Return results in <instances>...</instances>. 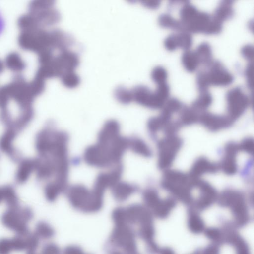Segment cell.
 I'll return each instance as SVG.
<instances>
[{
    "label": "cell",
    "mask_w": 254,
    "mask_h": 254,
    "mask_svg": "<svg viewBox=\"0 0 254 254\" xmlns=\"http://www.w3.org/2000/svg\"><path fill=\"white\" fill-rule=\"evenodd\" d=\"M206 71L209 85L226 86L233 81V76L219 61H212Z\"/></svg>",
    "instance_id": "obj_7"
},
{
    "label": "cell",
    "mask_w": 254,
    "mask_h": 254,
    "mask_svg": "<svg viewBox=\"0 0 254 254\" xmlns=\"http://www.w3.org/2000/svg\"><path fill=\"white\" fill-rule=\"evenodd\" d=\"M164 44L168 50H175L178 47L176 34H171L166 37L164 40Z\"/></svg>",
    "instance_id": "obj_39"
},
{
    "label": "cell",
    "mask_w": 254,
    "mask_h": 254,
    "mask_svg": "<svg viewBox=\"0 0 254 254\" xmlns=\"http://www.w3.org/2000/svg\"><path fill=\"white\" fill-rule=\"evenodd\" d=\"M198 12L199 11L193 4L185 1L179 13L183 31H185L186 27L194 20Z\"/></svg>",
    "instance_id": "obj_20"
},
{
    "label": "cell",
    "mask_w": 254,
    "mask_h": 254,
    "mask_svg": "<svg viewBox=\"0 0 254 254\" xmlns=\"http://www.w3.org/2000/svg\"><path fill=\"white\" fill-rule=\"evenodd\" d=\"M133 101L137 103L152 109L162 108L165 101L161 99L155 92L144 85H137L131 90Z\"/></svg>",
    "instance_id": "obj_6"
},
{
    "label": "cell",
    "mask_w": 254,
    "mask_h": 254,
    "mask_svg": "<svg viewBox=\"0 0 254 254\" xmlns=\"http://www.w3.org/2000/svg\"><path fill=\"white\" fill-rule=\"evenodd\" d=\"M245 75L248 87L252 90L254 85V64L253 62H250L247 64L245 70Z\"/></svg>",
    "instance_id": "obj_37"
},
{
    "label": "cell",
    "mask_w": 254,
    "mask_h": 254,
    "mask_svg": "<svg viewBox=\"0 0 254 254\" xmlns=\"http://www.w3.org/2000/svg\"><path fill=\"white\" fill-rule=\"evenodd\" d=\"M181 101L178 99L172 97L168 98L162 107V113L172 117L176 113H179L183 107Z\"/></svg>",
    "instance_id": "obj_26"
},
{
    "label": "cell",
    "mask_w": 254,
    "mask_h": 254,
    "mask_svg": "<svg viewBox=\"0 0 254 254\" xmlns=\"http://www.w3.org/2000/svg\"><path fill=\"white\" fill-rule=\"evenodd\" d=\"M34 233L39 239L47 238L50 236V229L45 223L40 222L37 224Z\"/></svg>",
    "instance_id": "obj_36"
},
{
    "label": "cell",
    "mask_w": 254,
    "mask_h": 254,
    "mask_svg": "<svg viewBox=\"0 0 254 254\" xmlns=\"http://www.w3.org/2000/svg\"><path fill=\"white\" fill-rule=\"evenodd\" d=\"M26 251L35 252L39 245V238L34 233L28 232L25 235Z\"/></svg>",
    "instance_id": "obj_31"
},
{
    "label": "cell",
    "mask_w": 254,
    "mask_h": 254,
    "mask_svg": "<svg viewBox=\"0 0 254 254\" xmlns=\"http://www.w3.org/2000/svg\"><path fill=\"white\" fill-rule=\"evenodd\" d=\"M212 96L207 90L200 91L199 95L192 104V107L199 112L206 111L211 105Z\"/></svg>",
    "instance_id": "obj_21"
},
{
    "label": "cell",
    "mask_w": 254,
    "mask_h": 254,
    "mask_svg": "<svg viewBox=\"0 0 254 254\" xmlns=\"http://www.w3.org/2000/svg\"><path fill=\"white\" fill-rule=\"evenodd\" d=\"M83 159L88 165L95 167L108 168L114 165L109 146L99 143L85 149Z\"/></svg>",
    "instance_id": "obj_4"
},
{
    "label": "cell",
    "mask_w": 254,
    "mask_h": 254,
    "mask_svg": "<svg viewBox=\"0 0 254 254\" xmlns=\"http://www.w3.org/2000/svg\"><path fill=\"white\" fill-rule=\"evenodd\" d=\"M61 79L64 85L69 88L77 87L80 82L79 76L74 71H64L61 75Z\"/></svg>",
    "instance_id": "obj_27"
},
{
    "label": "cell",
    "mask_w": 254,
    "mask_h": 254,
    "mask_svg": "<svg viewBox=\"0 0 254 254\" xmlns=\"http://www.w3.org/2000/svg\"><path fill=\"white\" fill-rule=\"evenodd\" d=\"M198 179L182 171L169 169L164 171L161 184L163 189L175 197L189 200Z\"/></svg>",
    "instance_id": "obj_1"
},
{
    "label": "cell",
    "mask_w": 254,
    "mask_h": 254,
    "mask_svg": "<svg viewBox=\"0 0 254 254\" xmlns=\"http://www.w3.org/2000/svg\"><path fill=\"white\" fill-rule=\"evenodd\" d=\"M178 47L185 50H189L192 44V37L190 33L182 31L176 34Z\"/></svg>",
    "instance_id": "obj_28"
},
{
    "label": "cell",
    "mask_w": 254,
    "mask_h": 254,
    "mask_svg": "<svg viewBox=\"0 0 254 254\" xmlns=\"http://www.w3.org/2000/svg\"><path fill=\"white\" fill-rule=\"evenodd\" d=\"M158 22L159 25L162 27L183 31L181 22L175 19L169 14L163 13L160 15L158 17Z\"/></svg>",
    "instance_id": "obj_24"
},
{
    "label": "cell",
    "mask_w": 254,
    "mask_h": 254,
    "mask_svg": "<svg viewBox=\"0 0 254 254\" xmlns=\"http://www.w3.org/2000/svg\"><path fill=\"white\" fill-rule=\"evenodd\" d=\"M26 234H16L11 239L13 251H26Z\"/></svg>",
    "instance_id": "obj_30"
},
{
    "label": "cell",
    "mask_w": 254,
    "mask_h": 254,
    "mask_svg": "<svg viewBox=\"0 0 254 254\" xmlns=\"http://www.w3.org/2000/svg\"><path fill=\"white\" fill-rule=\"evenodd\" d=\"M57 64L64 72L74 71L79 64V58L76 53L66 49L60 53L57 58Z\"/></svg>",
    "instance_id": "obj_13"
},
{
    "label": "cell",
    "mask_w": 254,
    "mask_h": 254,
    "mask_svg": "<svg viewBox=\"0 0 254 254\" xmlns=\"http://www.w3.org/2000/svg\"><path fill=\"white\" fill-rule=\"evenodd\" d=\"M211 16L205 12L199 11L198 14L185 28V31L190 33H204Z\"/></svg>",
    "instance_id": "obj_15"
},
{
    "label": "cell",
    "mask_w": 254,
    "mask_h": 254,
    "mask_svg": "<svg viewBox=\"0 0 254 254\" xmlns=\"http://www.w3.org/2000/svg\"><path fill=\"white\" fill-rule=\"evenodd\" d=\"M254 46L250 44L244 45L241 49V53L243 57L250 62L254 59Z\"/></svg>",
    "instance_id": "obj_40"
},
{
    "label": "cell",
    "mask_w": 254,
    "mask_h": 254,
    "mask_svg": "<svg viewBox=\"0 0 254 254\" xmlns=\"http://www.w3.org/2000/svg\"><path fill=\"white\" fill-rule=\"evenodd\" d=\"M219 170L218 164L206 157H200L194 162L189 174L193 178L201 179L202 176L214 174Z\"/></svg>",
    "instance_id": "obj_10"
},
{
    "label": "cell",
    "mask_w": 254,
    "mask_h": 254,
    "mask_svg": "<svg viewBox=\"0 0 254 254\" xmlns=\"http://www.w3.org/2000/svg\"><path fill=\"white\" fill-rule=\"evenodd\" d=\"M199 64L207 65L212 60V53L210 45L206 42L200 43L194 51Z\"/></svg>",
    "instance_id": "obj_23"
},
{
    "label": "cell",
    "mask_w": 254,
    "mask_h": 254,
    "mask_svg": "<svg viewBox=\"0 0 254 254\" xmlns=\"http://www.w3.org/2000/svg\"><path fill=\"white\" fill-rule=\"evenodd\" d=\"M239 151L249 155H252L254 150V142L252 138L248 137L244 139L238 144Z\"/></svg>",
    "instance_id": "obj_32"
},
{
    "label": "cell",
    "mask_w": 254,
    "mask_h": 254,
    "mask_svg": "<svg viewBox=\"0 0 254 254\" xmlns=\"http://www.w3.org/2000/svg\"><path fill=\"white\" fill-rule=\"evenodd\" d=\"M167 76V70L161 66H157L154 67L151 73L152 79L157 85L166 82Z\"/></svg>",
    "instance_id": "obj_29"
},
{
    "label": "cell",
    "mask_w": 254,
    "mask_h": 254,
    "mask_svg": "<svg viewBox=\"0 0 254 254\" xmlns=\"http://www.w3.org/2000/svg\"><path fill=\"white\" fill-rule=\"evenodd\" d=\"M239 152L237 144L233 142L227 143L224 147L222 159L218 164L219 169L227 175H235L238 168L237 157Z\"/></svg>",
    "instance_id": "obj_8"
},
{
    "label": "cell",
    "mask_w": 254,
    "mask_h": 254,
    "mask_svg": "<svg viewBox=\"0 0 254 254\" xmlns=\"http://www.w3.org/2000/svg\"><path fill=\"white\" fill-rule=\"evenodd\" d=\"M222 29V23L211 16L204 33L206 34H216Z\"/></svg>",
    "instance_id": "obj_33"
},
{
    "label": "cell",
    "mask_w": 254,
    "mask_h": 254,
    "mask_svg": "<svg viewBox=\"0 0 254 254\" xmlns=\"http://www.w3.org/2000/svg\"><path fill=\"white\" fill-rule=\"evenodd\" d=\"M112 192L115 197L119 200L126 199L137 190L135 186L125 182H118L112 188Z\"/></svg>",
    "instance_id": "obj_19"
},
{
    "label": "cell",
    "mask_w": 254,
    "mask_h": 254,
    "mask_svg": "<svg viewBox=\"0 0 254 254\" xmlns=\"http://www.w3.org/2000/svg\"><path fill=\"white\" fill-rule=\"evenodd\" d=\"M115 98L120 103L127 104L133 101L131 90H129L123 86H117L114 91Z\"/></svg>",
    "instance_id": "obj_25"
},
{
    "label": "cell",
    "mask_w": 254,
    "mask_h": 254,
    "mask_svg": "<svg viewBox=\"0 0 254 254\" xmlns=\"http://www.w3.org/2000/svg\"><path fill=\"white\" fill-rule=\"evenodd\" d=\"M142 4L146 7L151 9H155L158 7L160 4V1L154 0H142Z\"/></svg>",
    "instance_id": "obj_41"
},
{
    "label": "cell",
    "mask_w": 254,
    "mask_h": 254,
    "mask_svg": "<svg viewBox=\"0 0 254 254\" xmlns=\"http://www.w3.org/2000/svg\"><path fill=\"white\" fill-rule=\"evenodd\" d=\"M182 146L181 138L176 134H166L157 143V165L166 171L173 164Z\"/></svg>",
    "instance_id": "obj_2"
},
{
    "label": "cell",
    "mask_w": 254,
    "mask_h": 254,
    "mask_svg": "<svg viewBox=\"0 0 254 254\" xmlns=\"http://www.w3.org/2000/svg\"><path fill=\"white\" fill-rule=\"evenodd\" d=\"M233 2V1L229 0L221 1L212 16L222 23L225 20L231 19L234 14Z\"/></svg>",
    "instance_id": "obj_16"
},
{
    "label": "cell",
    "mask_w": 254,
    "mask_h": 254,
    "mask_svg": "<svg viewBox=\"0 0 254 254\" xmlns=\"http://www.w3.org/2000/svg\"><path fill=\"white\" fill-rule=\"evenodd\" d=\"M206 129L217 132L229 127L233 122L226 115H220L207 111L200 114L199 122Z\"/></svg>",
    "instance_id": "obj_9"
},
{
    "label": "cell",
    "mask_w": 254,
    "mask_h": 254,
    "mask_svg": "<svg viewBox=\"0 0 254 254\" xmlns=\"http://www.w3.org/2000/svg\"><path fill=\"white\" fill-rule=\"evenodd\" d=\"M178 123L181 126H190L199 122L200 113L192 107H183L179 112Z\"/></svg>",
    "instance_id": "obj_18"
},
{
    "label": "cell",
    "mask_w": 254,
    "mask_h": 254,
    "mask_svg": "<svg viewBox=\"0 0 254 254\" xmlns=\"http://www.w3.org/2000/svg\"><path fill=\"white\" fill-rule=\"evenodd\" d=\"M2 22V19H1V18L0 16V32L1 31V27H2V24H3Z\"/></svg>",
    "instance_id": "obj_42"
},
{
    "label": "cell",
    "mask_w": 254,
    "mask_h": 254,
    "mask_svg": "<svg viewBox=\"0 0 254 254\" xmlns=\"http://www.w3.org/2000/svg\"><path fill=\"white\" fill-rule=\"evenodd\" d=\"M128 148L136 154L145 158L150 157L152 154L149 145L142 139L137 137L128 139Z\"/></svg>",
    "instance_id": "obj_17"
},
{
    "label": "cell",
    "mask_w": 254,
    "mask_h": 254,
    "mask_svg": "<svg viewBox=\"0 0 254 254\" xmlns=\"http://www.w3.org/2000/svg\"><path fill=\"white\" fill-rule=\"evenodd\" d=\"M196 83L199 91L207 90L210 85L205 70H201L197 73Z\"/></svg>",
    "instance_id": "obj_34"
},
{
    "label": "cell",
    "mask_w": 254,
    "mask_h": 254,
    "mask_svg": "<svg viewBox=\"0 0 254 254\" xmlns=\"http://www.w3.org/2000/svg\"><path fill=\"white\" fill-rule=\"evenodd\" d=\"M27 254H37L35 253V252H27Z\"/></svg>",
    "instance_id": "obj_43"
},
{
    "label": "cell",
    "mask_w": 254,
    "mask_h": 254,
    "mask_svg": "<svg viewBox=\"0 0 254 254\" xmlns=\"http://www.w3.org/2000/svg\"><path fill=\"white\" fill-rule=\"evenodd\" d=\"M32 217V213L27 210L20 212L10 211L2 215L1 221L4 227L16 234L24 235L30 232L28 223Z\"/></svg>",
    "instance_id": "obj_5"
},
{
    "label": "cell",
    "mask_w": 254,
    "mask_h": 254,
    "mask_svg": "<svg viewBox=\"0 0 254 254\" xmlns=\"http://www.w3.org/2000/svg\"><path fill=\"white\" fill-rule=\"evenodd\" d=\"M169 86L166 82L158 84L155 91V93L165 101L169 98Z\"/></svg>",
    "instance_id": "obj_35"
},
{
    "label": "cell",
    "mask_w": 254,
    "mask_h": 254,
    "mask_svg": "<svg viewBox=\"0 0 254 254\" xmlns=\"http://www.w3.org/2000/svg\"><path fill=\"white\" fill-rule=\"evenodd\" d=\"M181 61L184 68L189 72L195 71L199 64L195 51L189 49L183 53Z\"/></svg>",
    "instance_id": "obj_22"
},
{
    "label": "cell",
    "mask_w": 254,
    "mask_h": 254,
    "mask_svg": "<svg viewBox=\"0 0 254 254\" xmlns=\"http://www.w3.org/2000/svg\"><path fill=\"white\" fill-rule=\"evenodd\" d=\"M194 189L199 192V201L203 204H208L214 200L217 196V190L208 182L199 179L196 182Z\"/></svg>",
    "instance_id": "obj_14"
},
{
    "label": "cell",
    "mask_w": 254,
    "mask_h": 254,
    "mask_svg": "<svg viewBox=\"0 0 254 254\" xmlns=\"http://www.w3.org/2000/svg\"><path fill=\"white\" fill-rule=\"evenodd\" d=\"M226 98V116L234 122L245 112L250 103V98L239 87L229 90L227 92Z\"/></svg>",
    "instance_id": "obj_3"
},
{
    "label": "cell",
    "mask_w": 254,
    "mask_h": 254,
    "mask_svg": "<svg viewBox=\"0 0 254 254\" xmlns=\"http://www.w3.org/2000/svg\"><path fill=\"white\" fill-rule=\"evenodd\" d=\"M67 196L71 201L78 205L81 203H94L91 190L82 185H74L67 190Z\"/></svg>",
    "instance_id": "obj_12"
},
{
    "label": "cell",
    "mask_w": 254,
    "mask_h": 254,
    "mask_svg": "<svg viewBox=\"0 0 254 254\" xmlns=\"http://www.w3.org/2000/svg\"><path fill=\"white\" fill-rule=\"evenodd\" d=\"M120 126L114 120L107 121L103 125L98 135V142L100 144L109 145L120 135Z\"/></svg>",
    "instance_id": "obj_11"
},
{
    "label": "cell",
    "mask_w": 254,
    "mask_h": 254,
    "mask_svg": "<svg viewBox=\"0 0 254 254\" xmlns=\"http://www.w3.org/2000/svg\"><path fill=\"white\" fill-rule=\"evenodd\" d=\"M13 251L11 239L6 238L0 239V254H10Z\"/></svg>",
    "instance_id": "obj_38"
}]
</instances>
